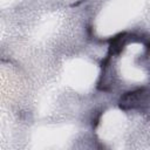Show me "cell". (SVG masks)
I'll return each instance as SVG.
<instances>
[{"label": "cell", "instance_id": "1", "mask_svg": "<svg viewBox=\"0 0 150 150\" xmlns=\"http://www.w3.org/2000/svg\"><path fill=\"white\" fill-rule=\"evenodd\" d=\"M118 107L123 111H143L149 107L148 88H137L124 93L118 100Z\"/></svg>", "mask_w": 150, "mask_h": 150}, {"label": "cell", "instance_id": "2", "mask_svg": "<svg viewBox=\"0 0 150 150\" xmlns=\"http://www.w3.org/2000/svg\"><path fill=\"white\" fill-rule=\"evenodd\" d=\"M130 38L127 33H121L116 36H114L110 40V45H109V55H118L124 47L127 46V43L129 42Z\"/></svg>", "mask_w": 150, "mask_h": 150}]
</instances>
